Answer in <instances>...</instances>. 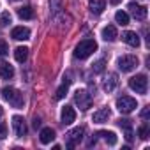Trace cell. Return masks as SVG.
Returning <instances> with one entry per match:
<instances>
[{"label":"cell","instance_id":"cell-1","mask_svg":"<svg viewBox=\"0 0 150 150\" xmlns=\"http://www.w3.org/2000/svg\"><path fill=\"white\" fill-rule=\"evenodd\" d=\"M96 50H97V42H96L94 39H83L76 48H74V57L80 58V60H85V58H88Z\"/></svg>","mask_w":150,"mask_h":150},{"label":"cell","instance_id":"cell-2","mask_svg":"<svg viewBox=\"0 0 150 150\" xmlns=\"http://www.w3.org/2000/svg\"><path fill=\"white\" fill-rule=\"evenodd\" d=\"M2 97L11 104V106H14V108H21L23 106V94L20 92V90H16V88H13V87H4L2 88Z\"/></svg>","mask_w":150,"mask_h":150},{"label":"cell","instance_id":"cell-3","mask_svg":"<svg viewBox=\"0 0 150 150\" xmlns=\"http://www.w3.org/2000/svg\"><path fill=\"white\" fill-rule=\"evenodd\" d=\"M83 134H85V127H74L65 134V146L67 148H74L76 145H80L83 141Z\"/></svg>","mask_w":150,"mask_h":150},{"label":"cell","instance_id":"cell-4","mask_svg":"<svg viewBox=\"0 0 150 150\" xmlns=\"http://www.w3.org/2000/svg\"><path fill=\"white\" fill-rule=\"evenodd\" d=\"M138 64H139V60H138V57H134V55H122V57L117 60V65H118V69H120L122 72H131V71H134V69L138 67Z\"/></svg>","mask_w":150,"mask_h":150},{"label":"cell","instance_id":"cell-5","mask_svg":"<svg viewBox=\"0 0 150 150\" xmlns=\"http://www.w3.org/2000/svg\"><path fill=\"white\" fill-rule=\"evenodd\" d=\"M115 104H117V110H118L120 113H124V115H129L131 111H134V110L138 108L136 99H132V97H129V96H122V97H118Z\"/></svg>","mask_w":150,"mask_h":150},{"label":"cell","instance_id":"cell-6","mask_svg":"<svg viewBox=\"0 0 150 150\" xmlns=\"http://www.w3.org/2000/svg\"><path fill=\"white\" fill-rule=\"evenodd\" d=\"M129 87L131 90H134L136 94H146V88H148V80L145 74H136V76H132L129 80Z\"/></svg>","mask_w":150,"mask_h":150},{"label":"cell","instance_id":"cell-7","mask_svg":"<svg viewBox=\"0 0 150 150\" xmlns=\"http://www.w3.org/2000/svg\"><path fill=\"white\" fill-rule=\"evenodd\" d=\"M74 103H76V106L80 108V110H88L90 106H92V94H88L87 90H76V94H74Z\"/></svg>","mask_w":150,"mask_h":150},{"label":"cell","instance_id":"cell-8","mask_svg":"<svg viewBox=\"0 0 150 150\" xmlns=\"http://www.w3.org/2000/svg\"><path fill=\"white\" fill-rule=\"evenodd\" d=\"M13 127H14L16 136H20V138H23V136L27 134V131H28L25 118H23V117H20V115H14V117H13Z\"/></svg>","mask_w":150,"mask_h":150},{"label":"cell","instance_id":"cell-9","mask_svg":"<svg viewBox=\"0 0 150 150\" xmlns=\"http://www.w3.org/2000/svg\"><path fill=\"white\" fill-rule=\"evenodd\" d=\"M60 118H62V124L71 125L74 120H76V111H74L72 106H64L62 108V113H60Z\"/></svg>","mask_w":150,"mask_h":150},{"label":"cell","instance_id":"cell-10","mask_svg":"<svg viewBox=\"0 0 150 150\" xmlns=\"http://www.w3.org/2000/svg\"><path fill=\"white\" fill-rule=\"evenodd\" d=\"M110 115H111V110H110L108 106H104V108H101V110H97V111L94 113L92 122H94V124H104V122H108Z\"/></svg>","mask_w":150,"mask_h":150},{"label":"cell","instance_id":"cell-11","mask_svg":"<svg viewBox=\"0 0 150 150\" xmlns=\"http://www.w3.org/2000/svg\"><path fill=\"white\" fill-rule=\"evenodd\" d=\"M129 9H131V14L136 18V20H139V21H143L145 18H146V7L145 6H138V4H134V2H131L129 4Z\"/></svg>","mask_w":150,"mask_h":150},{"label":"cell","instance_id":"cell-12","mask_svg":"<svg viewBox=\"0 0 150 150\" xmlns=\"http://www.w3.org/2000/svg\"><path fill=\"white\" fill-rule=\"evenodd\" d=\"M118 87V76H117V74L115 72H111V74H108V78L103 81V88L110 94V92H113L115 88Z\"/></svg>","mask_w":150,"mask_h":150},{"label":"cell","instance_id":"cell-13","mask_svg":"<svg viewBox=\"0 0 150 150\" xmlns=\"http://www.w3.org/2000/svg\"><path fill=\"white\" fill-rule=\"evenodd\" d=\"M14 76V69L9 62H4V60H0V78L2 80H11Z\"/></svg>","mask_w":150,"mask_h":150},{"label":"cell","instance_id":"cell-14","mask_svg":"<svg viewBox=\"0 0 150 150\" xmlns=\"http://www.w3.org/2000/svg\"><path fill=\"white\" fill-rule=\"evenodd\" d=\"M122 41L127 42V44L132 46V48H138V46H139V35H138L136 32H131V30H125V32L122 34Z\"/></svg>","mask_w":150,"mask_h":150},{"label":"cell","instance_id":"cell-15","mask_svg":"<svg viewBox=\"0 0 150 150\" xmlns=\"http://www.w3.org/2000/svg\"><path fill=\"white\" fill-rule=\"evenodd\" d=\"M11 37L16 39V41H27L30 37V30L27 27H16V28H13Z\"/></svg>","mask_w":150,"mask_h":150},{"label":"cell","instance_id":"cell-16","mask_svg":"<svg viewBox=\"0 0 150 150\" xmlns=\"http://www.w3.org/2000/svg\"><path fill=\"white\" fill-rule=\"evenodd\" d=\"M39 139H41V143H42V145H48V143H51V141L55 139V131H53L51 127H44V129H41Z\"/></svg>","mask_w":150,"mask_h":150},{"label":"cell","instance_id":"cell-17","mask_svg":"<svg viewBox=\"0 0 150 150\" xmlns=\"http://www.w3.org/2000/svg\"><path fill=\"white\" fill-rule=\"evenodd\" d=\"M88 9L94 14H101L106 9V2L104 0H88Z\"/></svg>","mask_w":150,"mask_h":150},{"label":"cell","instance_id":"cell-18","mask_svg":"<svg viewBox=\"0 0 150 150\" xmlns=\"http://www.w3.org/2000/svg\"><path fill=\"white\" fill-rule=\"evenodd\" d=\"M71 74L67 72V76H64V81H62V85L58 87V90H57V99H64L65 97V92L69 90V85H71Z\"/></svg>","mask_w":150,"mask_h":150},{"label":"cell","instance_id":"cell-19","mask_svg":"<svg viewBox=\"0 0 150 150\" xmlns=\"http://www.w3.org/2000/svg\"><path fill=\"white\" fill-rule=\"evenodd\" d=\"M117 37H118V34H117V28H115L113 25H108V27H104V28H103V39H104V41L113 42Z\"/></svg>","mask_w":150,"mask_h":150},{"label":"cell","instance_id":"cell-20","mask_svg":"<svg viewBox=\"0 0 150 150\" xmlns=\"http://www.w3.org/2000/svg\"><path fill=\"white\" fill-rule=\"evenodd\" d=\"M97 136H103V139H104L110 146L117 145V141H118V138H117V134H115L113 131H99Z\"/></svg>","mask_w":150,"mask_h":150},{"label":"cell","instance_id":"cell-21","mask_svg":"<svg viewBox=\"0 0 150 150\" xmlns=\"http://www.w3.org/2000/svg\"><path fill=\"white\" fill-rule=\"evenodd\" d=\"M14 58H16V62L23 64V62L28 58V48H27V46H20V48H16V50H14Z\"/></svg>","mask_w":150,"mask_h":150},{"label":"cell","instance_id":"cell-22","mask_svg":"<svg viewBox=\"0 0 150 150\" xmlns=\"http://www.w3.org/2000/svg\"><path fill=\"white\" fill-rule=\"evenodd\" d=\"M18 16H20L21 20H32V18H34V9H32L30 6H25V7L18 9Z\"/></svg>","mask_w":150,"mask_h":150},{"label":"cell","instance_id":"cell-23","mask_svg":"<svg viewBox=\"0 0 150 150\" xmlns=\"http://www.w3.org/2000/svg\"><path fill=\"white\" fill-rule=\"evenodd\" d=\"M115 21H117L118 25H129V14L124 13V11H117V14H115Z\"/></svg>","mask_w":150,"mask_h":150},{"label":"cell","instance_id":"cell-24","mask_svg":"<svg viewBox=\"0 0 150 150\" xmlns=\"http://www.w3.org/2000/svg\"><path fill=\"white\" fill-rule=\"evenodd\" d=\"M148 132H150V125H148V122H143L141 127L138 129V136H139L141 139H146V138H148Z\"/></svg>","mask_w":150,"mask_h":150},{"label":"cell","instance_id":"cell-25","mask_svg":"<svg viewBox=\"0 0 150 150\" xmlns=\"http://www.w3.org/2000/svg\"><path fill=\"white\" fill-rule=\"evenodd\" d=\"M9 23H11V14L6 11L2 16H0V27H7Z\"/></svg>","mask_w":150,"mask_h":150},{"label":"cell","instance_id":"cell-26","mask_svg":"<svg viewBox=\"0 0 150 150\" xmlns=\"http://www.w3.org/2000/svg\"><path fill=\"white\" fill-rule=\"evenodd\" d=\"M9 53V46L6 41H0V57H6Z\"/></svg>","mask_w":150,"mask_h":150},{"label":"cell","instance_id":"cell-27","mask_svg":"<svg viewBox=\"0 0 150 150\" xmlns=\"http://www.w3.org/2000/svg\"><path fill=\"white\" fill-rule=\"evenodd\" d=\"M104 71V60H99L94 64V72H103Z\"/></svg>","mask_w":150,"mask_h":150},{"label":"cell","instance_id":"cell-28","mask_svg":"<svg viewBox=\"0 0 150 150\" xmlns=\"http://www.w3.org/2000/svg\"><path fill=\"white\" fill-rule=\"evenodd\" d=\"M7 136V125L4 122H0V139H4Z\"/></svg>","mask_w":150,"mask_h":150},{"label":"cell","instance_id":"cell-29","mask_svg":"<svg viewBox=\"0 0 150 150\" xmlns=\"http://www.w3.org/2000/svg\"><path fill=\"white\" fill-rule=\"evenodd\" d=\"M124 134H125V139L127 141H132V127H125L124 129Z\"/></svg>","mask_w":150,"mask_h":150},{"label":"cell","instance_id":"cell-30","mask_svg":"<svg viewBox=\"0 0 150 150\" xmlns=\"http://www.w3.org/2000/svg\"><path fill=\"white\" fill-rule=\"evenodd\" d=\"M96 143H97V134H94V136H92V138H90V139L87 141V146L90 148V146H94Z\"/></svg>","mask_w":150,"mask_h":150},{"label":"cell","instance_id":"cell-31","mask_svg":"<svg viewBox=\"0 0 150 150\" xmlns=\"http://www.w3.org/2000/svg\"><path fill=\"white\" fill-rule=\"evenodd\" d=\"M148 115H150V108L146 106V108H143V111H141V118H145V120H146V118H148Z\"/></svg>","mask_w":150,"mask_h":150},{"label":"cell","instance_id":"cell-32","mask_svg":"<svg viewBox=\"0 0 150 150\" xmlns=\"http://www.w3.org/2000/svg\"><path fill=\"white\" fill-rule=\"evenodd\" d=\"M58 2L60 0H50V6H51L53 11H58Z\"/></svg>","mask_w":150,"mask_h":150},{"label":"cell","instance_id":"cell-33","mask_svg":"<svg viewBox=\"0 0 150 150\" xmlns=\"http://www.w3.org/2000/svg\"><path fill=\"white\" fill-rule=\"evenodd\" d=\"M34 127H35V129H37V127H41V120H39V118H35V120H34Z\"/></svg>","mask_w":150,"mask_h":150},{"label":"cell","instance_id":"cell-34","mask_svg":"<svg viewBox=\"0 0 150 150\" xmlns=\"http://www.w3.org/2000/svg\"><path fill=\"white\" fill-rule=\"evenodd\" d=\"M110 2H111L113 6H117V4H120V2H122V0H110Z\"/></svg>","mask_w":150,"mask_h":150},{"label":"cell","instance_id":"cell-35","mask_svg":"<svg viewBox=\"0 0 150 150\" xmlns=\"http://www.w3.org/2000/svg\"><path fill=\"white\" fill-rule=\"evenodd\" d=\"M4 115V110H2V106H0V117H2Z\"/></svg>","mask_w":150,"mask_h":150},{"label":"cell","instance_id":"cell-36","mask_svg":"<svg viewBox=\"0 0 150 150\" xmlns=\"http://www.w3.org/2000/svg\"><path fill=\"white\" fill-rule=\"evenodd\" d=\"M13 2H18V0H13Z\"/></svg>","mask_w":150,"mask_h":150}]
</instances>
